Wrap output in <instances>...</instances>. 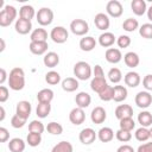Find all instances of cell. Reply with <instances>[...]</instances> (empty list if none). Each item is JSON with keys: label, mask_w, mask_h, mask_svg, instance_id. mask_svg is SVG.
I'll return each mask as SVG.
<instances>
[{"label": "cell", "mask_w": 152, "mask_h": 152, "mask_svg": "<svg viewBox=\"0 0 152 152\" xmlns=\"http://www.w3.org/2000/svg\"><path fill=\"white\" fill-rule=\"evenodd\" d=\"M17 10L12 5H5V7L0 12V26L6 27L10 26L14 19L17 18Z\"/></svg>", "instance_id": "obj_3"}, {"label": "cell", "mask_w": 152, "mask_h": 152, "mask_svg": "<svg viewBox=\"0 0 152 152\" xmlns=\"http://www.w3.org/2000/svg\"><path fill=\"white\" fill-rule=\"evenodd\" d=\"M6 80H8V75H7L6 70H5L4 68H1V69H0V84L2 86Z\"/></svg>", "instance_id": "obj_55"}, {"label": "cell", "mask_w": 152, "mask_h": 152, "mask_svg": "<svg viewBox=\"0 0 152 152\" xmlns=\"http://www.w3.org/2000/svg\"><path fill=\"white\" fill-rule=\"evenodd\" d=\"M137 152H152V141L151 142H145V144H141Z\"/></svg>", "instance_id": "obj_53"}, {"label": "cell", "mask_w": 152, "mask_h": 152, "mask_svg": "<svg viewBox=\"0 0 152 152\" xmlns=\"http://www.w3.org/2000/svg\"><path fill=\"white\" fill-rule=\"evenodd\" d=\"M45 126L42 121L39 120H32L30 124H28V132H32V133H39L42 134L44 131H45Z\"/></svg>", "instance_id": "obj_40"}, {"label": "cell", "mask_w": 152, "mask_h": 152, "mask_svg": "<svg viewBox=\"0 0 152 152\" xmlns=\"http://www.w3.org/2000/svg\"><path fill=\"white\" fill-rule=\"evenodd\" d=\"M122 28L126 32H134L135 30L139 28V21L134 18H127L122 23Z\"/></svg>", "instance_id": "obj_36"}, {"label": "cell", "mask_w": 152, "mask_h": 152, "mask_svg": "<svg viewBox=\"0 0 152 152\" xmlns=\"http://www.w3.org/2000/svg\"><path fill=\"white\" fill-rule=\"evenodd\" d=\"M37 100L40 103H51L53 100V91L49 88H44L37 93Z\"/></svg>", "instance_id": "obj_30"}, {"label": "cell", "mask_w": 152, "mask_h": 152, "mask_svg": "<svg viewBox=\"0 0 152 152\" xmlns=\"http://www.w3.org/2000/svg\"><path fill=\"white\" fill-rule=\"evenodd\" d=\"M116 44L120 49H125V48H128L131 45V38L127 34H121L116 38Z\"/></svg>", "instance_id": "obj_47"}, {"label": "cell", "mask_w": 152, "mask_h": 152, "mask_svg": "<svg viewBox=\"0 0 152 152\" xmlns=\"http://www.w3.org/2000/svg\"><path fill=\"white\" fill-rule=\"evenodd\" d=\"M119 126H120V129L132 132L135 127V121L133 120V118H126V119L119 120Z\"/></svg>", "instance_id": "obj_42"}, {"label": "cell", "mask_w": 152, "mask_h": 152, "mask_svg": "<svg viewBox=\"0 0 152 152\" xmlns=\"http://www.w3.org/2000/svg\"><path fill=\"white\" fill-rule=\"evenodd\" d=\"M115 138L121 141V142H128L131 139H132V133L128 132V131H124V129H118L115 132Z\"/></svg>", "instance_id": "obj_45"}, {"label": "cell", "mask_w": 152, "mask_h": 152, "mask_svg": "<svg viewBox=\"0 0 152 152\" xmlns=\"http://www.w3.org/2000/svg\"><path fill=\"white\" fill-rule=\"evenodd\" d=\"M150 137H151V138H152V127H151V128H150Z\"/></svg>", "instance_id": "obj_59"}, {"label": "cell", "mask_w": 152, "mask_h": 152, "mask_svg": "<svg viewBox=\"0 0 152 152\" xmlns=\"http://www.w3.org/2000/svg\"><path fill=\"white\" fill-rule=\"evenodd\" d=\"M131 8L135 15H144L147 12V5L145 0H133L131 2Z\"/></svg>", "instance_id": "obj_25"}, {"label": "cell", "mask_w": 152, "mask_h": 152, "mask_svg": "<svg viewBox=\"0 0 152 152\" xmlns=\"http://www.w3.org/2000/svg\"><path fill=\"white\" fill-rule=\"evenodd\" d=\"M115 42H116V38L112 32L106 31V32H103L99 36V44L102 48H108L109 49Z\"/></svg>", "instance_id": "obj_19"}, {"label": "cell", "mask_w": 152, "mask_h": 152, "mask_svg": "<svg viewBox=\"0 0 152 152\" xmlns=\"http://www.w3.org/2000/svg\"><path fill=\"white\" fill-rule=\"evenodd\" d=\"M10 97V93H8V88L5 86H0V102L4 103L8 100Z\"/></svg>", "instance_id": "obj_50"}, {"label": "cell", "mask_w": 152, "mask_h": 152, "mask_svg": "<svg viewBox=\"0 0 152 152\" xmlns=\"http://www.w3.org/2000/svg\"><path fill=\"white\" fill-rule=\"evenodd\" d=\"M8 86L12 90L19 91L25 87V72L21 68L15 66L8 74Z\"/></svg>", "instance_id": "obj_1"}, {"label": "cell", "mask_w": 152, "mask_h": 152, "mask_svg": "<svg viewBox=\"0 0 152 152\" xmlns=\"http://www.w3.org/2000/svg\"><path fill=\"white\" fill-rule=\"evenodd\" d=\"M75 102H76V106L80 107V108H87L89 107L90 102H91V96L86 93V91H80L76 96H75Z\"/></svg>", "instance_id": "obj_24"}, {"label": "cell", "mask_w": 152, "mask_h": 152, "mask_svg": "<svg viewBox=\"0 0 152 152\" xmlns=\"http://www.w3.org/2000/svg\"><path fill=\"white\" fill-rule=\"evenodd\" d=\"M113 100L115 102H124L126 99H127V95H128V91H127V88L125 86H113Z\"/></svg>", "instance_id": "obj_22"}, {"label": "cell", "mask_w": 152, "mask_h": 152, "mask_svg": "<svg viewBox=\"0 0 152 152\" xmlns=\"http://www.w3.org/2000/svg\"><path fill=\"white\" fill-rule=\"evenodd\" d=\"M134 102L139 108H148L152 103V95L150 94V91H139L135 97H134Z\"/></svg>", "instance_id": "obj_8"}, {"label": "cell", "mask_w": 152, "mask_h": 152, "mask_svg": "<svg viewBox=\"0 0 152 152\" xmlns=\"http://www.w3.org/2000/svg\"><path fill=\"white\" fill-rule=\"evenodd\" d=\"M14 28H15V32L19 33V34H27L32 30V23L30 20L19 18V19L15 20Z\"/></svg>", "instance_id": "obj_14"}, {"label": "cell", "mask_w": 152, "mask_h": 152, "mask_svg": "<svg viewBox=\"0 0 152 152\" xmlns=\"http://www.w3.org/2000/svg\"><path fill=\"white\" fill-rule=\"evenodd\" d=\"M37 21L42 26H48L53 21V12L49 7H42L36 14Z\"/></svg>", "instance_id": "obj_4"}, {"label": "cell", "mask_w": 152, "mask_h": 152, "mask_svg": "<svg viewBox=\"0 0 152 152\" xmlns=\"http://www.w3.org/2000/svg\"><path fill=\"white\" fill-rule=\"evenodd\" d=\"M104 58L108 63H112V64H116L119 63L121 59H122V53L120 51V49H116V48H109L106 50V53H104Z\"/></svg>", "instance_id": "obj_15"}, {"label": "cell", "mask_w": 152, "mask_h": 152, "mask_svg": "<svg viewBox=\"0 0 152 152\" xmlns=\"http://www.w3.org/2000/svg\"><path fill=\"white\" fill-rule=\"evenodd\" d=\"M25 124H26V119H23L17 114H14L11 118V126L13 128H21L25 126Z\"/></svg>", "instance_id": "obj_48"}, {"label": "cell", "mask_w": 152, "mask_h": 152, "mask_svg": "<svg viewBox=\"0 0 152 152\" xmlns=\"http://www.w3.org/2000/svg\"><path fill=\"white\" fill-rule=\"evenodd\" d=\"M134 135H135V139L138 140V141H147L151 137H150V129H147L146 127H139L137 131H135V133H134Z\"/></svg>", "instance_id": "obj_44"}, {"label": "cell", "mask_w": 152, "mask_h": 152, "mask_svg": "<svg viewBox=\"0 0 152 152\" xmlns=\"http://www.w3.org/2000/svg\"><path fill=\"white\" fill-rule=\"evenodd\" d=\"M69 32L64 26H55L50 32V38L57 44H63L68 40Z\"/></svg>", "instance_id": "obj_5"}, {"label": "cell", "mask_w": 152, "mask_h": 152, "mask_svg": "<svg viewBox=\"0 0 152 152\" xmlns=\"http://www.w3.org/2000/svg\"><path fill=\"white\" fill-rule=\"evenodd\" d=\"M26 142H27L28 146H31V147L39 146L40 142H42V134L30 132V133L27 134V137H26Z\"/></svg>", "instance_id": "obj_39"}, {"label": "cell", "mask_w": 152, "mask_h": 152, "mask_svg": "<svg viewBox=\"0 0 152 152\" xmlns=\"http://www.w3.org/2000/svg\"><path fill=\"white\" fill-rule=\"evenodd\" d=\"M94 24L99 30L106 32L109 28V25H110V20H109L108 14L107 13H102V12L97 13L95 15V18H94Z\"/></svg>", "instance_id": "obj_12"}, {"label": "cell", "mask_w": 152, "mask_h": 152, "mask_svg": "<svg viewBox=\"0 0 152 152\" xmlns=\"http://www.w3.org/2000/svg\"><path fill=\"white\" fill-rule=\"evenodd\" d=\"M114 138V131L110 127H102L97 132V139L101 142H109Z\"/></svg>", "instance_id": "obj_27"}, {"label": "cell", "mask_w": 152, "mask_h": 152, "mask_svg": "<svg viewBox=\"0 0 152 152\" xmlns=\"http://www.w3.org/2000/svg\"><path fill=\"white\" fill-rule=\"evenodd\" d=\"M69 120L75 126L82 125L84 122V120H86V113H84L83 108H80V107L72 108L70 110V113H69Z\"/></svg>", "instance_id": "obj_10"}, {"label": "cell", "mask_w": 152, "mask_h": 152, "mask_svg": "<svg viewBox=\"0 0 152 152\" xmlns=\"http://www.w3.org/2000/svg\"><path fill=\"white\" fill-rule=\"evenodd\" d=\"M43 63L48 68H55V66H57L58 63H59V56H58V53H56L53 51L46 52L44 55V57H43Z\"/></svg>", "instance_id": "obj_21"}, {"label": "cell", "mask_w": 152, "mask_h": 152, "mask_svg": "<svg viewBox=\"0 0 152 152\" xmlns=\"http://www.w3.org/2000/svg\"><path fill=\"white\" fill-rule=\"evenodd\" d=\"M139 34L145 39H152V23H145L139 27Z\"/></svg>", "instance_id": "obj_43"}, {"label": "cell", "mask_w": 152, "mask_h": 152, "mask_svg": "<svg viewBox=\"0 0 152 152\" xmlns=\"http://www.w3.org/2000/svg\"><path fill=\"white\" fill-rule=\"evenodd\" d=\"M97 138V133L90 128V127H86L83 128L81 132H80V135H78V139L83 144V145H90L93 144Z\"/></svg>", "instance_id": "obj_9"}, {"label": "cell", "mask_w": 152, "mask_h": 152, "mask_svg": "<svg viewBox=\"0 0 152 152\" xmlns=\"http://www.w3.org/2000/svg\"><path fill=\"white\" fill-rule=\"evenodd\" d=\"M138 122L141 125V127H148L152 125V114L148 110H142L138 114Z\"/></svg>", "instance_id": "obj_33"}, {"label": "cell", "mask_w": 152, "mask_h": 152, "mask_svg": "<svg viewBox=\"0 0 152 152\" xmlns=\"http://www.w3.org/2000/svg\"><path fill=\"white\" fill-rule=\"evenodd\" d=\"M106 12L108 15H110L113 18H119V17H121V14L124 12L122 4L118 0H110L106 5Z\"/></svg>", "instance_id": "obj_7"}, {"label": "cell", "mask_w": 152, "mask_h": 152, "mask_svg": "<svg viewBox=\"0 0 152 152\" xmlns=\"http://www.w3.org/2000/svg\"><path fill=\"white\" fill-rule=\"evenodd\" d=\"M31 110H32V107H31V103L26 100H21L17 103L15 106V114L19 115L20 118L23 119H28V116L31 115Z\"/></svg>", "instance_id": "obj_11"}, {"label": "cell", "mask_w": 152, "mask_h": 152, "mask_svg": "<svg viewBox=\"0 0 152 152\" xmlns=\"http://www.w3.org/2000/svg\"><path fill=\"white\" fill-rule=\"evenodd\" d=\"M26 142L21 138H13L8 142V150L11 152H24Z\"/></svg>", "instance_id": "obj_29"}, {"label": "cell", "mask_w": 152, "mask_h": 152, "mask_svg": "<svg viewBox=\"0 0 152 152\" xmlns=\"http://www.w3.org/2000/svg\"><path fill=\"white\" fill-rule=\"evenodd\" d=\"M45 81L50 86L58 84L61 82V75H59V72H57L55 70H51V71H49V72L45 74Z\"/></svg>", "instance_id": "obj_38"}, {"label": "cell", "mask_w": 152, "mask_h": 152, "mask_svg": "<svg viewBox=\"0 0 152 152\" xmlns=\"http://www.w3.org/2000/svg\"><path fill=\"white\" fill-rule=\"evenodd\" d=\"M10 139V132L5 127H0V142H6Z\"/></svg>", "instance_id": "obj_51"}, {"label": "cell", "mask_w": 152, "mask_h": 152, "mask_svg": "<svg viewBox=\"0 0 152 152\" xmlns=\"http://www.w3.org/2000/svg\"><path fill=\"white\" fill-rule=\"evenodd\" d=\"M48 42H31L28 45V49L31 51V53L40 56V55H45L48 52Z\"/></svg>", "instance_id": "obj_17"}, {"label": "cell", "mask_w": 152, "mask_h": 152, "mask_svg": "<svg viewBox=\"0 0 152 152\" xmlns=\"http://www.w3.org/2000/svg\"><path fill=\"white\" fill-rule=\"evenodd\" d=\"M80 87L78 81L76 77H66L62 81V89L66 93H72L75 90H77Z\"/></svg>", "instance_id": "obj_23"}, {"label": "cell", "mask_w": 152, "mask_h": 152, "mask_svg": "<svg viewBox=\"0 0 152 152\" xmlns=\"http://www.w3.org/2000/svg\"><path fill=\"white\" fill-rule=\"evenodd\" d=\"M46 131L52 134V135H59L63 133V126L59 124V122H56V121H51L46 126Z\"/></svg>", "instance_id": "obj_41"}, {"label": "cell", "mask_w": 152, "mask_h": 152, "mask_svg": "<svg viewBox=\"0 0 152 152\" xmlns=\"http://www.w3.org/2000/svg\"><path fill=\"white\" fill-rule=\"evenodd\" d=\"M0 112H1V115H0V121H4V119H5V115H6V113H5V108L1 106L0 107Z\"/></svg>", "instance_id": "obj_57"}, {"label": "cell", "mask_w": 152, "mask_h": 152, "mask_svg": "<svg viewBox=\"0 0 152 152\" xmlns=\"http://www.w3.org/2000/svg\"><path fill=\"white\" fill-rule=\"evenodd\" d=\"M108 80L112 82V83H115L118 84L121 80H122V72L119 68H112L109 71H108Z\"/></svg>", "instance_id": "obj_37"}, {"label": "cell", "mask_w": 152, "mask_h": 152, "mask_svg": "<svg viewBox=\"0 0 152 152\" xmlns=\"http://www.w3.org/2000/svg\"><path fill=\"white\" fill-rule=\"evenodd\" d=\"M108 86L107 81L104 77H93L91 81H90V88L93 91L100 94L106 87Z\"/></svg>", "instance_id": "obj_26"}, {"label": "cell", "mask_w": 152, "mask_h": 152, "mask_svg": "<svg viewBox=\"0 0 152 152\" xmlns=\"http://www.w3.org/2000/svg\"><path fill=\"white\" fill-rule=\"evenodd\" d=\"M80 49L82 51H86V52H89L91 50L95 49L96 46V39L91 36H84L83 38H81L80 40Z\"/></svg>", "instance_id": "obj_20"}, {"label": "cell", "mask_w": 152, "mask_h": 152, "mask_svg": "<svg viewBox=\"0 0 152 152\" xmlns=\"http://www.w3.org/2000/svg\"><path fill=\"white\" fill-rule=\"evenodd\" d=\"M74 76L77 78V80H81V81H87L91 77V74H93V69L90 66V64L88 62H84V61H80L77 62L75 65H74Z\"/></svg>", "instance_id": "obj_2"}, {"label": "cell", "mask_w": 152, "mask_h": 152, "mask_svg": "<svg viewBox=\"0 0 152 152\" xmlns=\"http://www.w3.org/2000/svg\"><path fill=\"white\" fill-rule=\"evenodd\" d=\"M115 118L119 120L126 119V118H132L133 116V108L129 104H119L115 108Z\"/></svg>", "instance_id": "obj_16"}, {"label": "cell", "mask_w": 152, "mask_h": 152, "mask_svg": "<svg viewBox=\"0 0 152 152\" xmlns=\"http://www.w3.org/2000/svg\"><path fill=\"white\" fill-rule=\"evenodd\" d=\"M93 75L94 77H104V72H103V69L100 64H96L93 69Z\"/></svg>", "instance_id": "obj_52"}, {"label": "cell", "mask_w": 152, "mask_h": 152, "mask_svg": "<svg viewBox=\"0 0 152 152\" xmlns=\"http://www.w3.org/2000/svg\"><path fill=\"white\" fill-rule=\"evenodd\" d=\"M50 112H51V104L50 103H40V102H38L37 108H36V114H37L38 118L44 119L50 114Z\"/></svg>", "instance_id": "obj_35"}, {"label": "cell", "mask_w": 152, "mask_h": 152, "mask_svg": "<svg viewBox=\"0 0 152 152\" xmlns=\"http://www.w3.org/2000/svg\"><path fill=\"white\" fill-rule=\"evenodd\" d=\"M70 31L75 36H86L89 31V25L83 19H74L70 23Z\"/></svg>", "instance_id": "obj_6"}, {"label": "cell", "mask_w": 152, "mask_h": 152, "mask_svg": "<svg viewBox=\"0 0 152 152\" xmlns=\"http://www.w3.org/2000/svg\"><path fill=\"white\" fill-rule=\"evenodd\" d=\"M51 152H74V147H72V145H71L70 141L63 140V141L57 142L52 147Z\"/></svg>", "instance_id": "obj_34"}, {"label": "cell", "mask_w": 152, "mask_h": 152, "mask_svg": "<svg viewBox=\"0 0 152 152\" xmlns=\"http://www.w3.org/2000/svg\"><path fill=\"white\" fill-rule=\"evenodd\" d=\"M142 86L146 91H152V74H147L142 78Z\"/></svg>", "instance_id": "obj_49"}, {"label": "cell", "mask_w": 152, "mask_h": 152, "mask_svg": "<svg viewBox=\"0 0 152 152\" xmlns=\"http://www.w3.org/2000/svg\"><path fill=\"white\" fill-rule=\"evenodd\" d=\"M31 42H46L48 40V32L43 27L34 28L30 34Z\"/></svg>", "instance_id": "obj_31"}, {"label": "cell", "mask_w": 152, "mask_h": 152, "mask_svg": "<svg viewBox=\"0 0 152 152\" xmlns=\"http://www.w3.org/2000/svg\"><path fill=\"white\" fill-rule=\"evenodd\" d=\"M0 44H1V46H0V52H2V51L5 50V48H6V45H5V40H4L2 38H0Z\"/></svg>", "instance_id": "obj_58"}, {"label": "cell", "mask_w": 152, "mask_h": 152, "mask_svg": "<svg viewBox=\"0 0 152 152\" xmlns=\"http://www.w3.org/2000/svg\"><path fill=\"white\" fill-rule=\"evenodd\" d=\"M147 18H148V20L150 21H152V6H150L148 8H147Z\"/></svg>", "instance_id": "obj_56"}, {"label": "cell", "mask_w": 152, "mask_h": 152, "mask_svg": "<svg viewBox=\"0 0 152 152\" xmlns=\"http://www.w3.org/2000/svg\"><path fill=\"white\" fill-rule=\"evenodd\" d=\"M124 62L125 64L128 66V68H137L140 63V58L138 56L137 52H133V51H129L127 53H125L124 56Z\"/></svg>", "instance_id": "obj_28"}, {"label": "cell", "mask_w": 152, "mask_h": 152, "mask_svg": "<svg viewBox=\"0 0 152 152\" xmlns=\"http://www.w3.org/2000/svg\"><path fill=\"white\" fill-rule=\"evenodd\" d=\"M124 82L127 87H131V88H135L140 84L141 82V78H140V75L137 72V71H128L125 76H124Z\"/></svg>", "instance_id": "obj_18"}, {"label": "cell", "mask_w": 152, "mask_h": 152, "mask_svg": "<svg viewBox=\"0 0 152 152\" xmlns=\"http://www.w3.org/2000/svg\"><path fill=\"white\" fill-rule=\"evenodd\" d=\"M113 93H114V90H113V86H107L100 94H99V97L102 100V101H110V100H113Z\"/></svg>", "instance_id": "obj_46"}, {"label": "cell", "mask_w": 152, "mask_h": 152, "mask_svg": "<svg viewBox=\"0 0 152 152\" xmlns=\"http://www.w3.org/2000/svg\"><path fill=\"white\" fill-rule=\"evenodd\" d=\"M116 152H135V151H134V148H133L131 145L124 144V145H121L120 147H118Z\"/></svg>", "instance_id": "obj_54"}, {"label": "cell", "mask_w": 152, "mask_h": 152, "mask_svg": "<svg viewBox=\"0 0 152 152\" xmlns=\"http://www.w3.org/2000/svg\"><path fill=\"white\" fill-rule=\"evenodd\" d=\"M36 11L33 8V6L31 5H24L19 8V18H23V19H26V20H30L36 15Z\"/></svg>", "instance_id": "obj_32"}, {"label": "cell", "mask_w": 152, "mask_h": 152, "mask_svg": "<svg viewBox=\"0 0 152 152\" xmlns=\"http://www.w3.org/2000/svg\"><path fill=\"white\" fill-rule=\"evenodd\" d=\"M106 119H107V113H106V109H104L103 107L97 106V107H95V108L91 110L90 120H91L93 124H95V125L103 124Z\"/></svg>", "instance_id": "obj_13"}]
</instances>
